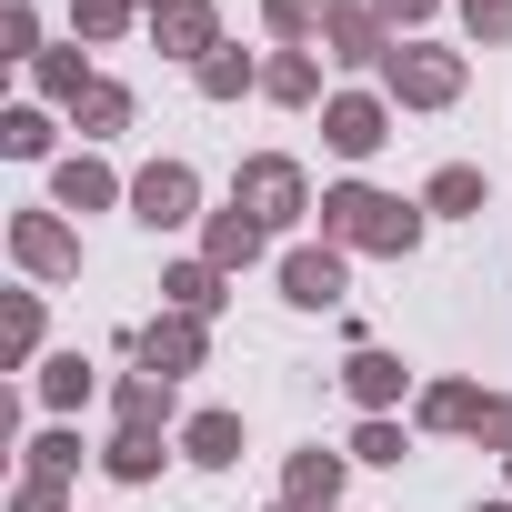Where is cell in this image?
<instances>
[{
  "mask_svg": "<svg viewBox=\"0 0 512 512\" xmlns=\"http://www.w3.org/2000/svg\"><path fill=\"white\" fill-rule=\"evenodd\" d=\"M332 141H342V151H372V141H382V121H372V111H362V101H352V111H342V121H332Z\"/></svg>",
  "mask_w": 512,
  "mask_h": 512,
  "instance_id": "277c9868",
  "label": "cell"
},
{
  "mask_svg": "<svg viewBox=\"0 0 512 512\" xmlns=\"http://www.w3.org/2000/svg\"><path fill=\"white\" fill-rule=\"evenodd\" d=\"M332 292H342L332 262H292V302H332Z\"/></svg>",
  "mask_w": 512,
  "mask_h": 512,
  "instance_id": "3957f363",
  "label": "cell"
},
{
  "mask_svg": "<svg viewBox=\"0 0 512 512\" xmlns=\"http://www.w3.org/2000/svg\"><path fill=\"white\" fill-rule=\"evenodd\" d=\"M332 221H342V231H362V241H412V211L392 221V201H372V191H342V201H332Z\"/></svg>",
  "mask_w": 512,
  "mask_h": 512,
  "instance_id": "6da1fadb",
  "label": "cell"
},
{
  "mask_svg": "<svg viewBox=\"0 0 512 512\" xmlns=\"http://www.w3.org/2000/svg\"><path fill=\"white\" fill-rule=\"evenodd\" d=\"M181 201H191V181H181V171H151V181H141V211H151V221H171Z\"/></svg>",
  "mask_w": 512,
  "mask_h": 512,
  "instance_id": "7a4b0ae2",
  "label": "cell"
}]
</instances>
